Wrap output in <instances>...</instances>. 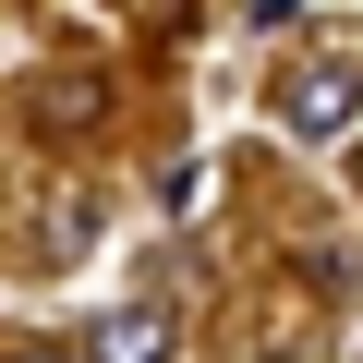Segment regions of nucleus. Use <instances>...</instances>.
Here are the masks:
<instances>
[{"label":"nucleus","mask_w":363,"mask_h":363,"mask_svg":"<svg viewBox=\"0 0 363 363\" xmlns=\"http://www.w3.org/2000/svg\"><path fill=\"white\" fill-rule=\"evenodd\" d=\"M85 363H169V315H145V303H109V315L85 327Z\"/></svg>","instance_id":"nucleus-2"},{"label":"nucleus","mask_w":363,"mask_h":363,"mask_svg":"<svg viewBox=\"0 0 363 363\" xmlns=\"http://www.w3.org/2000/svg\"><path fill=\"white\" fill-rule=\"evenodd\" d=\"M13 363H61V351H13Z\"/></svg>","instance_id":"nucleus-3"},{"label":"nucleus","mask_w":363,"mask_h":363,"mask_svg":"<svg viewBox=\"0 0 363 363\" xmlns=\"http://www.w3.org/2000/svg\"><path fill=\"white\" fill-rule=\"evenodd\" d=\"M351 121H363V61H351V49H303V61L279 73V133L339 145Z\"/></svg>","instance_id":"nucleus-1"}]
</instances>
